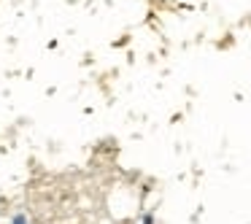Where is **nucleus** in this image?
I'll return each instance as SVG.
<instances>
[{"mask_svg":"<svg viewBox=\"0 0 251 224\" xmlns=\"http://www.w3.org/2000/svg\"><path fill=\"white\" fill-rule=\"evenodd\" d=\"M14 224H27V219H25V216H22V213H19V216H17V219H14Z\"/></svg>","mask_w":251,"mask_h":224,"instance_id":"obj_1","label":"nucleus"}]
</instances>
